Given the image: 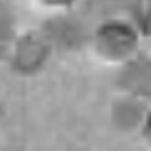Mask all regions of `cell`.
Returning <instances> with one entry per match:
<instances>
[{"mask_svg": "<svg viewBox=\"0 0 151 151\" xmlns=\"http://www.w3.org/2000/svg\"><path fill=\"white\" fill-rule=\"evenodd\" d=\"M150 108L151 106H149L146 100L122 95L113 104L112 120L116 126L124 132H132L135 129L142 130Z\"/></svg>", "mask_w": 151, "mask_h": 151, "instance_id": "5b68a950", "label": "cell"}, {"mask_svg": "<svg viewBox=\"0 0 151 151\" xmlns=\"http://www.w3.org/2000/svg\"><path fill=\"white\" fill-rule=\"evenodd\" d=\"M45 5L51 8H57V9H65V8L70 7L75 0H41Z\"/></svg>", "mask_w": 151, "mask_h": 151, "instance_id": "9c48e42d", "label": "cell"}, {"mask_svg": "<svg viewBox=\"0 0 151 151\" xmlns=\"http://www.w3.org/2000/svg\"><path fill=\"white\" fill-rule=\"evenodd\" d=\"M124 0H86V7L92 14L103 17V20L121 16L118 7ZM126 1V0H125Z\"/></svg>", "mask_w": 151, "mask_h": 151, "instance_id": "52a82bcc", "label": "cell"}, {"mask_svg": "<svg viewBox=\"0 0 151 151\" xmlns=\"http://www.w3.org/2000/svg\"><path fill=\"white\" fill-rule=\"evenodd\" d=\"M141 133H142V137H143L145 142H146V145L151 149V108L146 117V121H145L143 126H142Z\"/></svg>", "mask_w": 151, "mask_h": 151, "instance_id": "ba28073f", "label": "cell"}, {"mask_svg": "<svg viewBox=\"0 0 151 151\" xmlns=\"http://www.w3.org/2000/svg\"><path fill=\"white\" fill-rule=\"evenodd\" d=\"M141 32L137 21L124 16L110 17L101 21L92 36V41L101 59L121 66L139 54Z\"/></svg>", "mask_w": 151, "mask_h": 151, "instance_id": "6da1fadb", "label": "cell"}, {"mask_svg": "<svg viewBox=\"0 0 151 151\" xmlns=\"http://www.w3.org/2000/svg\"><path fill=\"white\" fill-rule=\"evenodd\" d=\"M120 67L117 84L122 95L149 101L151 99V58L137 54Z\"/></svg>", "mask_w": 151, "mask_h": 151, "instance_id": "3957f363", "label": "cell"}, {"mask_svg": "<svg viewBox=\"0 0 151 151\" xmlns=\"http://www.w3.org/2000/svg\"><path fill=\"white\" fill-rule=\"evenodd\" d=\"M42 34L51 46L67 50L82 46L89 36L86 22L82 19L66 13L49 20Z\"/></svg>", "mask_w": 151, "mask_h": 151, "instance_id": "7a4b0ae2", "label": "cell"}, {"mask_svg": "<svg viewBox=\"0 0 151 151\" xmlns=\"http://www.w3.org/2000/svg\"><path fill=\"white\" fill-rule=\"evenodd\" d=\"M13 17L7 5L0 3V55L9 49L13 40Z\"/></svg>", "mask_w": 151, "mask_h": 151, "instance_id": "8992f818", "label": "cell"}, {"mask_svg": "<svg viewBox=\"0 0 151 151\" xmlns=\"http://www.w3.org/2000/svg\"><path fill=\"white\" fill-rule=\"evenodd\" d=\"M50 43L43 34H27L17 41L13 51V62L17 70L24 72L36 71L46 59Z\"/></svg>", "mask_w": 151, "mask_h": 151, "instance_id": "277c9868", "label": "cell"}]
</instances>
